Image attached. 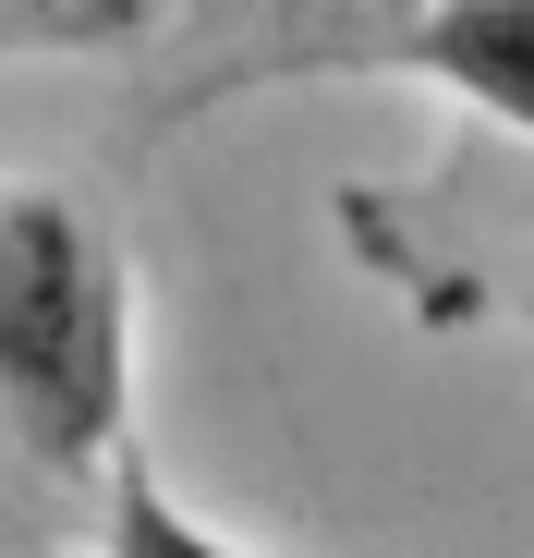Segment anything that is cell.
Here are the masks:
<instances>
[{"label": "cell", "instance_id": "2", "mask_svg": "<svg viewBox=\"0 0 534 558\" xmlns=\"http://www.w3.org/2000/svg\"><path fill=\"white\" fill-rule=\"evenodd\" d=\"M267 73H413L437 98H462L474 122L534 146V0H437L401 25H316L292 49H255Z\"/></svg>", "mask_w": 534, "mask_h": 558}, {"label": "cell", "instance_id": "3", "mask_svg": "<svg viewBox=\"0 0 534 558\" xmlns=\"http://www.w3.org/2000/svg\"><path fill=\"white\" fill-rule=\"evenodd\" d=\"M85 558H255V546H231L219 522H195L146 461H122V474L98 486V546Z\"/></svg>", "mask_w": 534, "mask_h": 558}, {"label": "cell", "instance_id": "1", "mask_svg": "<svg viewBox=\"0 0 534 558\" xmlns=\"http://www.w3.org/2000/svg\"><path fill=\"white\" fill-rule=\"evenodd\" d=\"M0 461L49 498L134 461V267L61 182H0Z\"/></svg>", "mask_w": 534, "mask_h": 558}]
</instances>
